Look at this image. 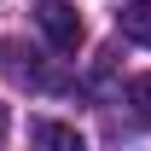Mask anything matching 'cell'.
<instances>
[{
  "label": "cell",
  "mask_w": 151,
  "mask_h": 151,
  "mask_svg": "<svg viewBox=\"0 0 151 151\" xmlns=\"http://www.w3.org/2000/svg\"><path fill=\"white\" fill-rule=\"evenodd\" d=\"M35 23H41V35H47L52 52H76V47H81V12H76L70 0H41Z\"/></svg>",
  "instance_id": "1"
},
{
  "label": "cell",
  "mask_w": 151,
  "mask_h": 151,
  "mask_svg": "<svg viewBox=\"0 0 151 151\" xmlns=\"http://www.w3.org/2000/svg\"><path fill=\"white\" fill-rule=\"evenodd\" d=\"M29 145L35 151H87V139H81V128H70V122L35 116V122H29Z\"/></svg>",
  "instance_id": "2"
},
{
  "label": "cell",
  "mask_w": 151,
  "mask_h": 151,
  "mask_svg": "<svg viewBox=\"0 0 151 151\" xmlns=\"http://www.w3.org/2000/svg\"><path fill=\"white\" fill-rule=\"evenodd\" d=\"M116 29H122V41H134V47H151V0H128V6L116 12Z\"/></svg>",
  "instance_id": "3"
},
{
  "label": "cell",
  "mask_w": 151,
  "mask_h": 151,
  "mask_svg": "<svg viewBox=\"0 0 151 151\" xmlns=\"http://www.w3.org/2000/svg\"><path fill=\"white\" fill-rule=\"evenodd\" d=\"M128 105H134V116H139V122L151 128V70L128 81Z\"/></svg>",
  "instance_id": "4"
},
{
  "label": "cell",
  "mask_w": 151,
  "mask_h": 151,
  "mask_svg": "<svg viewBox=\"0 0 151 151\" xmlns=\"http://www.w3.org/2000/svg\"><path fill=\"white\" fill-rule=\"evenodd\" d=\"M0 145H6V105H0Z\"/></svg>",
  "instance_id": "5"
}]
</instances>
